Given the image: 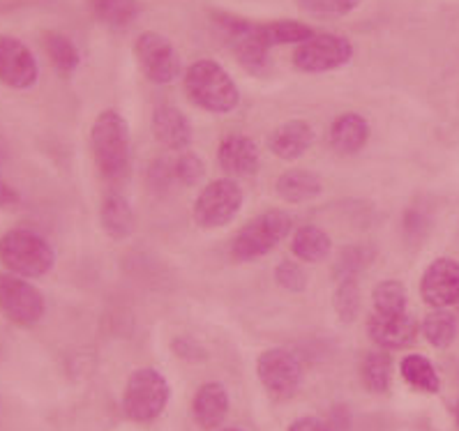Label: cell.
Segmentation results:
<instances>
[{
	"mask_svg": "<svg viewBox=\"0 0 459 431\" xmlns=\"http://www.w3.org/2000/svg\"><path fill=\"white\" fill-rule=\"evenodd\" d=\"M0 263L7 272L23 280L47 275L56 263V254L39 233L28 228H12L0 237Z\"/></svg>",
	"mask_w": 459,
	"mask_h": 431,
	"instance_id": "2",
	"label": "cell"
},
{
	"mask_svg": "<svg viewBox=\"0 0 459 431\" xmlns=\"http://www.w3.org/2000/svg\"><path fill=\"white\" fill-rule=\"evenodd\" d=\"M169 401V383L160 372L146 366L136 369L123 394L125 415L134 422H151L162 413Z\"/></svg>",
	"mask_w": 459,
	"mask_h": 431,
	"instance_id": "4",
	"label": "cell"
},
{
	"mask_svg": "<svg viewBox=\"0 0 459 431\" xmlns=\"http://www.w3.org/2000/svg\"><path fill=\"white\" fill-rule=\"evenodd\" d=\"M291 231V217L281 211H271L256 217L233 240V256L240 261L261 259L264 254L284 240Z\"/></svg>",
	"mask_w": 459,
	"mask_h": 431,
	"instance_id": "5",
	"label": "cell"
},
{
	"mask_svg": "<svg viewBox=\"0 0 459 431\" xmlns=\"http://www.w3.org/2000/svg\"><path fill=\"white\" fill-rule=\"evenodd\" d=\"M220 28L231 42L238 60L249 70H264L268 63V42L264 39L259 23L243 22L236 17H220Z\"/></svg>",
	"mask_w": 459,
	"mask_h": 431,
	"instance_id": "10",
	"label": "cell"
},
{
	"mask_svg": "<svg viewBox=\"0 0 459 431\" xmlns=\"http://www.w3.org/2000/svg\"><path fill=\"white\" fill-rule=\"evenodd\" d=\"M374 307L381 316H397L406 314V291L402 281L385 280L374 289Z\"/></svg>",
	"mask_w": 459,
	"mask_h": 431,
	"instance_id": "28",
	"label": "cell"
},
{
	"mask_svg": "<svg viewBox=\"0 0 459 431\" xmlns=\"http://www.w3.org/2000/svg\"><path fill=\"white\" fill-rule=\"evenodd\" d=\"M369 139L368 120L358 114H344L330 127V143L342 155H353L360 151Z\"/></svg>",
	"mask_w": 459,
	"mask_h": 431,
	"instance_id": "19",
	"label": "cell"
},
{
	"mask_svg": "<svg viewBox=\"0 0 459 431\" xmlns=\"http://www.w3.org/2000/svg\"><path fill=\"white\" fill-rule=\"evenodd\" d=\"M134 54L143 74L152 83H169L180 74V56L171 42L160 33L139 35Z\"/></svg>",
	"mask_w": 459,
	"mask_h": 431,
	"instance_id": "9",
	"label": "cell"
},
{
	"mask_svg": "<svg viewBox=\"0 0 459 431\" xmlns=\"http://www.w3.org/2000/svg\"><path fill=\"white\" fill-rule=\"evenodd\" d=\"M243 205V189L236 180H215L199 194L195 203V220L204 228H220L238 215Z\"/></svg>",
	"mask_w": 459,
	"mask_h": 431,
	"instance_id": "8",
	"label": "cell"
},
{
	"mask_svg": "<svg viewBox=\"0 0 459 431\" xmlns=\"http://www.w3.org/2000/svg\"><path fill=\"white\" fill-rule=\"evenodd\" d=\"M422 332H425L429 344L443 349V346L453 344V340L457 337V318L450 312H446V309H437V312H432L425 318Z\"/></svg>",
	"mask_w": 459,
	"mask_h": 431,
	"instance_id": "27",
	"label": "cell"
},
{
	"mask_svg": "<svg viewBox=\"0 0 459 431\" xmlns=\"http://www.w3.org/2000/svg\"><path fill=\"white\" fill-rule=\"evenodd\" d=\"M369 337L377 341L381 349H404L416 340L418 325L409 314H397V316H381L374 314L369 318Z\"/></svg>",
	"mask_w": 459,
	"mask_h": 431,
	"instance_id": "15",
	"label": "cell"
},
{
	"mask_svg": "<svg viewBox=\"0 0 459 431\" xmlns=\"http://www.w3.org/2000/svg\"><path fill=\"white\" fill-rule=\"evenodd\" d=\"M264 39L268 42V47H277V44H303L305 39H309L314 35V30L309 26L300 22H293V19H281V22H268L259 23Z\"/></svg>",
	"mask_w": 459,
	"mask_h": 431,
	"instance_id": "24",
	"label": "cell"
},
{
	"mask_svg": "<svg viewBox=\"0 0 459 431\" xmlns=\"http://www.w3.org/2000/svg\"><path fill=\"white\" fill-rule=\"evenodd\" d=\"M358 289H356V281L353 280H344L337 289V296H335V305H337V314H340L344 321H351L358 312Z\"/></svg>",
	"mask_w": 459,
	"mask_h": 431,
	"instance_id": "32",
	"label": "cell"
},
{
	"mask_svg": "<svg viewBox=\"0 0 459 431\" xmlns=\"http://www.w3.org/2000/svg\"><path fill=\"white\" fill-rule=\"evenodd\" d=\"M455 418H457V425H459V399H457V404H455Z\"/></svg>",
	"mask_w": 459,
	"mask_h": 431,
	"instance_id": "36",
	"label": "cell"
},
{
	"mask_svg": "<svg viewBox=\"0 0 459 431\" xmlns=\"http://www.w3.org/2000/svg\"><path fill=\"white\" fill-rule=\"evenodd\" d=\"M0 314L12 323L30 328L44 316V297L28 280L0 272Z\"/></svg>",
	"mask_w": 459,
	"mask_h": 431,
	"instance_id": "6",
	"label": "cell"
},
{
	"mask_svg": "<svg viewBox=\"0 0 459 431\" xmlns=\"http://www.w3.org/2000/svg\"><path fill=\"white\" fill-rule=\"evenodd\" d=\"M314 143V130L305 120H289L280 125L268 139V146L281 159H298Z\"/></svg>",
	"mask_w": 459,
	"mask_h": 431,
	"instance_id": "16",
	"label": "cell"
},
{
	"mask_svg": "<svg viewBox=\"0 0 459 431\" xmlns=\"http://www.w3.org/2000/svg\"><path fill=\"white\" fill-rule=\"evenodd\" d=\"M277 284L289 289V291H303L305 284H307V275L300 265L291 263V261H284V263L277 265Z\"/></svg>",
	"mask_w": 459,
	"mask_h": 431,
	"instance_id": "33",
	"label": "cell"
},
{
	"mask_svg": "<svg viewBox=\"0 0 459 431\" xmlns=\"http://www.w3.org/2000/svg\"><path fill=\"white\" fill-rule=\"evenodd\" d=\"M224 431H240V429H224Z\"/></svg>",
	"mask_w": 459,
	"mask_h": 431,
	"instance_id": "37",
	"label": "cell"
},
{
	"mask_svg": "<svg viewBox=\"0 0 459 431\" xmlns=\"http://www.w3.org/2000/svg\"><path fill=\"white\" fill-rule=\"evenodd\" d=\"M256 372H259L265 390L275 397H289V394L296 392L298 383H300V362L293 353L284 349L265 350L259 358Z\"/></svg>",
	"mask_w": 459,
	"mask_h": 431,
	"instance_id": "12",
	"label": "cell"
},
{
	"mask_svg": "<svg viewBox=\"0 0 459 431\" xmlns=\"http://www.w3.org/2000/svg\"><path fill=\"white\" fill-rule=\"evenodd\" d=\"M362 381L372 392H385L390 385V358L388 353L374 350L362 362Z\"/></svg>",
	"mask_w": 459,
	"mask_h": 431,
	"instance_id": "29",
	"label": "cell"
},
{
	"mask_svg": "<svg viewBox=\"0 0 459 431\" xmlns=\"http://www.w3.org/2000/svg\"><path fill=\"white\" fill-rule=\"evenodd\" d=\"M277 194L284 201H291V203L309 201L321 194V178L314 171L293 168V171L280 176V180H277Z\"/></svg>",
	"mask_w": 459,
	"mask_h": 431,
	"instance_id": "20",
	"label": "cell"
},
{
	"mask_svg": "<svg viewBox=\"0 0 459 431\" xmlns=\"http://www.w3.org/2000/svg\"><path fill=\"white\" fill-rule=\"evenodd\" d=\"M189 99L211 114H229L238 107L240 92L229 72L215 60H196L185 72Z\"/></svg>",
	"mask_w": 459,
	"mask_h": 431,
	"instance_id": "1",
	"label": "cell"
},
{
	"mask_svg": "<svg viewBox=\"0 0 459 431\" xmlns=\"http://www.w3.org/2000/svg\"><path fill=\"white\" fill-rule=\"evenodd\" d=\"M351 42L342 38V35L314 33L312 38L296 47V51H293V65L298 70L309 72V74H319V72H330L346 65L351 60Z\"/></svg>",
	"mask_w": 459,
	"mask_h": 431,
	"instance_id": "7",
	"label": "cell"
},
{
	"mask_svg": "<svg viewBox=\"0 0 459 431\" xmlns=\"http://www.w3.org/2000/svg\"><path fill=\"white\" fill-rule=\"evenodd\" d=\"M102 224L111 237H127L134 231V215L123 196L111 194L102 205Z\"/></svg>",
	"mask_w": 459,
	"mask_h": 431,
	"instance_id": "23",
	"label": "cell"
},
{
	"mask_svg": "<svg viewBox=\"0 0 459 431\" xmlns=\"http://www.w3.org/2000/svg\"><path fill=\"white\" fill-rule=\"evenodd\" d=\"M92 12L100 22L108 26H127L139 14L136 0H92Z\"/></svg>",
	"mask_w": 459,
	"mask_h": 431,
	"instance_id": "26",
	"label": "cell"
},
{
	"mask_svg": "<svg viewBox=\"0 0 459 431\" xmlns=\"http://www.w3.org/2000/svg\"><path fill=\"white\" fill-rule=\"evenodd\" d=\"M422 300L429 307L446 309L459 302V263L453 259H438L425 270L420 281Z\"/></svg>",
	"mask_w": 459,
	"mask_h": 431,
	"instance_id": "13",
	"label": "cell"
},
{
	"mask_svg": "<svg viewBox=\"0 0 459 431\" xmlns=\"http://www.w3.org/2000/svg\"><path fill=\"white\" fill-rule=\"evenodd\" d=\"M400 372L409 385L422 390V392H438V388H441L437 369L425 356H418V353L416 356H406L400 365Z\"/></svg>",
	"mask_w": 459,
	"mask_h": 431,
	"instance_id": "22",
	"label": "cell"
},
{
	"mask_svg": "<svg viewBox=\"0 0 459 431\" xmlns=\"http://www.w3.org/2000/svg\"><path fill=\"white\" fill-rule=\"evenodd\" d=\"M14 203H19V192L0 180V208H7V205H14Z\"/></svg>",
	"mask_w": 459,
	"mask_h": 431,
	"instance_id": "35",
	"label": "cell"
},
{
	"mask_svg": "<svg viewBox=\"0 0 459 431\" xmlns=\"http://www.w3.org/2000/svg\"><path fill=\"white\" fill-rule=\"evenodd\" d=\"M152 134L171 151H183L192 141V125L176 107H160L152 116Z\"/></svg>",
	"mask_w": 459,
	"mask_h": 431,
	"instance_id": "17",
	"label": "cell"
},
{
	"mask_svg": "<svg viewBox=\"0 0 459 431\" xmlns=\"http://www.w3.org/2000/svg\"><path fill=\"white\" fill-rule=\"evenodd\" d=\"M291 249L298 259L305 261V263H319L333 249V243H330V236L319 227H300L296 233H293Z\"/></svg>",
	"mask_w": 459,
	"mask_h": 431,
	"instance_id": "21",
	"label": "cell"
},
{
	"mask_svg": "<svg viewBox=\"0 0 459 431\" xmlns=\"http://www.w3.org/2000/svg\"><path fill=\"white\" fill-rule=\"evenodd\" d=\"M92 152L102 176L120 178L130 162V132L118 111H104L98 116L91 132Z\"/></svg>",
	"mask_w": 459,
	"mask_h": 431,
	"instance_id": "3",
	"label": "cell"
},
{
	"mask_svg": "<svg viewBox=\"0 0 459 431\" xmlns=\"http://www.w3.org/2000/svg\"><path fill=\"white\" fill-rule=\"evenodd\" d=\"M229 413V394L221 383H205L195 397V418L201 427L212 429L221 425Z\"/></svg>",
	"mask_w": 459,
	"mask_h": 431,
	"instance_id": "18",
	"label": "cell"
},
{
	"mask_svg": "<svg viewBox=\"0 0 459 431\" xmlns=\"http://www.w3.org/2000/svg\"><path fill=\"white\" fill-rule=\"evenodd\" d=\"M289 431H333L325 422L316 420V418H300L289 427Z\"/></svg>",
	"mask_w": 459,
	"mask_h": 431,
	"instance_id": "34",
	"label": "cell"
},
{
	"mask_svg": "<svg viewBox=\"0 0 459 431\" xmlns=\"http://www.w3.org/2000/svg\"><path fill=\"white\" fill-rule=\"evenodd\" d=\"M217 159H220V167L229 176H233V178L252 176L259 168V151H256V143L249 136L243 134L227 136V139L221 141Z\"/></svg>",
	"mask_w": 459,
	"mask_h": 431,
	"instance_id": "14",
	"label": "cell"
},
{
	"mask_svg": "<svg viewBox=\"0 0 459 431\" xmlns=\"http://www.w3.org/2000/svg\"><path fill=\"white\" fill-rule=\"evenodd\" d=\"M173 173H176V180L183 185H196L204 178V162H201L196 155H180L178 159H173Z\"/></svg>",
	"mask_w": 459,
	"mask_h": 431,
	"instance_id": "31",
	"label": "cell"
},
{
	"mask_svg": "<svg viewBox=\"0 0 459 431\" xmlns=\"http://www.w3.org/2000/svg\"><path fill=\"white\" fill-rule=\"evenodd\" d=\"M44 47H47V54H49L56 70L63 72V74H72V72L79 67V63H82V56H79L76 44L72 42L67 35L47 33V38H44Z\"/></svg>",
	"mask_w": 459,
	"mask_h": 431,
	"instance_id": "25",
	"label": "cell"
},
{
	"mask_svg": "<svg viewBox=\"0 0 459 431\" xmlns=\"http://www.w3.org/2000/svg\"><path fill=\"white\" fill-rule=\"evenodd\" d=\"M298 5L316 17H344L360 5V0H298Z\"/></svg>",
	"mask_w": 459,
	"mask_h": 431,
	"instance_id": "30",
	"label": "cell"
},
{
	"mask_svg": "<svg viewBox=\"0 0 459 431\" xmlns=\"http://www.w3.org/2000/svg\"><path fill=\"white\" fill-rule=\"evenodd\" d=\"M0 82L17 91L38 82V60L33 51L10 35H0Z\"/></svg>",
	"mask_w": 459,
	"mask_h": 431,
	"instance_id": "11",
	"label": "cell"
}]
</instances>
